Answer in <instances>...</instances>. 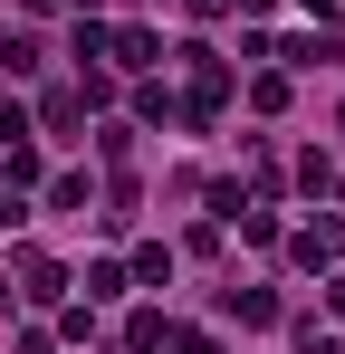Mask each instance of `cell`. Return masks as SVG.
I'll list each match as a JSON object with an SVG mask.
<instances>
[{"label":"cell","mask_w":345,"mask_h":354,"mask_svg":"<svg viewBox=\"0 0 345 354\" xmlns=\"http://www.w3.org/2000/svg\"><path fill=\"white\" fill-rule=\"evenodd\" d=\"M19 297H29V306H57V297H67V268L39 259V249H19Z\"/></svg>","instance_id":"6da1fadb"},{"label":"cell","mask_w":345,"mask_h":354,"mask_svg":"<svg viewBox=\"0 0 345 354\" xmlns=\"http://www.w3.org/2000/svg\"><path fill=\"white\" fill-rule=\"evenodd\" d=\"M106 58H115V67H154L163 39H154V29H106Z\"/></svg>","instance_id":"7a4b0ae2"},{"label":"cell","mask_w":345,"mask_h":354,"mask_svg":"<svg viewBox=\"0 0 345 354\" xmlns=\"http://www.w3.org/2000/svg\"><path fill=\"white\" fill-rule=\"evenodd\" d=\"M230 316H240V326H278V297L269 288H230Z\"/></svg>","instance_id":"3957f363"},{"label":"cell","mask_w":345,"mask_h":354,"mask_svg":"<svg viewBox=\"0 0 345 354\" xmlns=\"http://www.w3.org/2000/svg\"><path fill=\"white\" fill-rule=\"evenodd\" d=\"M278 58H288V67H336V39H326V29H307V39H288Z\"/></svg>","instance_id":"277c9868"},{"label":"cell","mask_w":345,"mask_h":354,"mask_svg":"<svg viewBox=\"0 0 345 354\" xmlns=\"http://www.w3.org/2000/svg\"><path fill=\"white\" fill-rule=\"evenodd\" d=\"M0 67L29 77V67H39V39H29V29H0Z\"/></svg>","instance_id":"5b68a950"},{"label":"cell","mask_w":345,"mask_h":354,"mask_svg":"<svg viewBox=\"0 0 345 354\" xmlns=\"http://www.w3.org/2000/svg\"><path fill=\"white\" fill-rule=\"evenodd\" d=\"M163 335H172V326L154 316V306H134V316H125V345H163Z\"/></svg>","instance_id":"8992f818"},{"label":"cell","mask_w":345,"mask_h":354,"mask_svg":"<svg viewBox=\"0 0 345 354\" xmlns=\"http://www.w3.org/2000/svg\"><path fill=\"white\" fill-rule=\"evenodd\" d=\"M39 115H48V124H57V134H67V124L87 115V96H77V86H57V96H48V106H39Z\"/></svg>","instance_id":"52a82bcc"},{"label":"cell","mask_w":345,"mask_h":354,"mask_svg":"<svg viewBox=\"0 0 345 354\" xmlns=\"http://www.w3.org/2000/svg\"><path fill=\"white\" fill-rule=\"evenodd\" d=\"M48 211H87V173H57L48 182Z\"/></svg>","instance_id":"ba28073f"},{"label":"cell","mask_w":345,"mask_h":354,"mask_svg":"<svg viewBox=\"0 0 345 354\" xmlns=\"http://www.w3.org/2000/svg\"><path fill=\"white\" fill-rule=\"evenodd\" d=\"M297 354H345V335H326V326H297Z\"/></svg>","instance_id":"9c48e42d"},{"label":"cell","mask_w":345,"mask_h":354,"mask_svg":"<svg viewBox=\"0 0 345 354\" xmlns=\"http://www.w3.org/2000/svg\"><path fill=\"white\" fill-rule=\"evenodd\" d=\"M192 10H202V19H221V10H230V0H192Z\"/></svg>","instance_id":"30bf717a"},{"label":"cell","mask_w":345,"mask_h":354,"mask_svg":"<svg viewBox=\"0 0 345 354\" xmlns=\"http://www.w3.org/2000/svg\"><path fill=\"white\" fill-rule=\"evenodd\" d=\"M230 10H269V0H230Z\"/></svg>","instance_id":"8fae6325"},{"label":"cell","mask_w":345,"mask_h":354,"mask_svg":"<svg viewBox=\"0 0 345 354\" xmlns=\"http://www.w3.org/2000/svg\"><path fill=\"white\" fill-rule=\"evenodd\" d=\"M29 10H67V0H29Z\"/></svg>","instance_id":"7c38bea8"},{"label":"cell","mask_w":345,"mask_h":354,"mask_svg":"<svg viewBox=\"0 0 345 354\" xmlns=\"http://www.w3.org/2000/svg\"><path fill=\"white\" fill-rule=\"evenodd\" d=\"M336 316H345V278H336Z\"/></svg>","instance_id":"4fadbf2b"},{"label":"cell","mask_w":345,"mask_h":354,"mask_svg":"<svg viewBox=\"0 0 345 354\" xmlns=\"http://www.w3.org/2000/svg\"><path fill=\"white\" fill-rule=\"evenodd\" d=\"M336 10H345V0H336Z\"/></svg>","instance_id":"5bb4252c"}]
</instances>
